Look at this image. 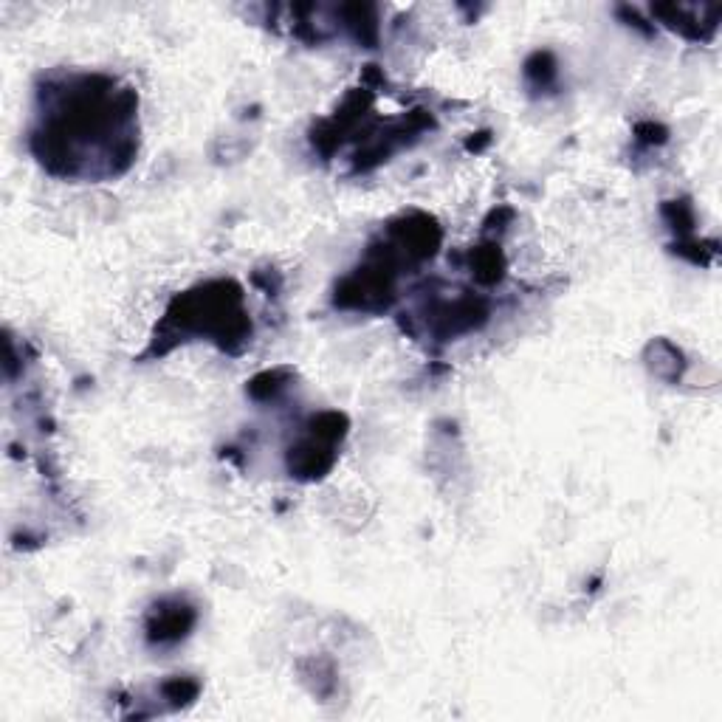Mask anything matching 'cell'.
Segmentation results:
<instances>
[{
	"mask_svg": "<svg viewBox=\"0 0 722 722\" xmlns=\"http://www.w3.org/2000/svg\"><path fill=\"white\" fill-rule=\"evenodd\" d=\"M136 113L133 91H113L105 77H79L57 96L51 116L32 136V150L51 173L77 175L79 150L96 153L102 139L113 144H133L108 133H122ZM133 136V133H122Z\"/></svg>",
	"mask_w": 722,
	"mask_h": 722,
	"instance_id": "1",
	"label": "cell"
},
{
	"mask_svg": "<svg viewBox=\"0 0 722 722\" xmlns=\"http://www.w3.org/2000/svg\"><path fill=\"white\" fill-rule=\"evenodd\" d=\"M347 435V418L339 412H322L311 421V435L288 452V471L302 480H316L333 466V446Z\"/></svg>",
	"mask_w": 722,
	"mask_h": 722,
	"instance_id": "2",
	"label": "cell"
},
{
	"mask_svg": "<svg viewBox=\"0 0 722 722\" xmlns=\"http://www.w3.org/2000/svg\"><path fill=\"white\" fill-rule=\"evenodd\" d=\"M195 624V610L189 604L173 601V607L164 601L161 607H156V613L150 615V624H147V638L153 644H175L181 638H187V632Z\"/></svg>",
	"mask_w": 722,
	"mask_h": 722,
	"instance_id": "3",
	"label": "cell"
},
{
	"mask_svg": "<svg viewBox=\"0 0 722 722\" xmlns=\"http://www.w3.org/2000/svg\"><path fill=\"white\" fill-rule=\"evenodd\" d=\"M471 260H474V274H477V280L486 285H494L503 280V254L497 246H486V249H477V252L471 254Z\"/></svg>",
	"mask_w": 722,
	"mask_h": 722,
	"instance_id": "4",
	"label": "cell"
},
{
	"mask_svg": "<svg viewBox=\"0 0 722 722\" xmlns=\"http://www.w3.org/2000/svg\"><path fill=\"white\" fill-rule=\"evenodd\" d=\"M525 77L531 79L534 85H542V88H548L550 82L556 79V63H553L548 51H536L534 57L525 63Z\"/></svg>",
	"mask_w": 722,
	"mask_h": 722,
	"instance_id": "5",
	"label": "cell"
},
{
	"mask_svg": "<svg viewBox=\"0 0 722 722\" xmlns=\"http://www.w3.org/2000/svg\"><path fill=\"white\" fill-rule=\"evenodd\" d=\"M164 694H167V700H192L198 694V683L187 677H175L164 683Z\"/></svg>",
	"mask_w": 722,
	"mask_h": 722,
	"instance_id": "6",
	"label": "cell"
}]
</instances>
